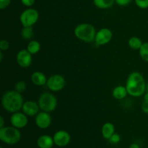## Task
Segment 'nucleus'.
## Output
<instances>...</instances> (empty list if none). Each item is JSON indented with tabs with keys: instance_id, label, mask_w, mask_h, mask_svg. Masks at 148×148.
Masks as SVG:
<instances>
[{
	"instance_id": "34",
	"label": "nucleus",
	"mask_w": 148,
	"mask_h": 148,
	"mask_svg": "<svg viewBox=\"0 0 148 148\" xmlns=\"http://www.w3.org/2000/svg\"><path fill=\"white\" fill-rule=\"evenodd\" d=\"M3 59V51H0V62H2Z\"/></svg>"
},
{
	"instance_id": "35",
	"label": "nucleus",
	"mask_w": 148,
	"mask_h": 148,
	"mask_svg": "<svg viewBox=\"0 0 148 148\" xmlns=\"http://www.w3.org/2000/svg\"><path fill=\"white\" fill-rule=\"evenodd\" d=\"M0 148H3V147H0Z\"/></svg>"
},
{
	"instance_id": "30",
	"label": "nucleus",
	"mask_w": 148,
	"mask_h": 148,
	"mask_svg": "<svg viewBox=\"0 0 148 148\" xmlns=\"http://www.w3.org/2000/svg\"><path fill=\"white\" fill-rule=\"evenodd\" d=\"M142 110L145 114H148V99L144 100L142 104Z\"/></svg>"
},
{
	"instance_id": "19",
	"label": "nucleus",
	"mask_w": 148,
	"mask_h": 148,
	"mask_svg": "<svg viewBox=\"0 0 148 148\" xmlns=\"http://www.w3.org/2000/svg\"><path fill=\"white\" fill-rule=\"evenodd\" d=\"M40 43L36 40H30L27 46V50L31 53L32 55L36 54L40 50Z\"/></svg>"
},
{
	"instance_id": "13",
	"label": "nucleus",
	"mask_w": 148,
	"mask_h": 148,
	"mask_svg": "<svg viewBox=\"0 0 148 148\" xmlns=\"http://www.w3.org/2000/svg\"><path fill=\"white\" fill-rule=\"evenodd\" d=\"M40 109L38 103L33 101H27L24 102L22 108L23 112L29 117L36 116L39 113Z\"/></svg>"
},
{
	"instance_id": "28",
	"label": "nucleus",
	"mask_w": 148,
	"mask_h": 148,
	"mask_svg": "<svg viewBox=\"0 0 148 148\" xmlns=\"http://www.w3.org/2000/svg\"><path fill=\"white\" fill-rule=\"evenodd\" d=\"M132 0H115V2L118 5L121 6V7H124V6H127L131 3Z\"/></svg>"
},
{
	"instance_id": "21",
	"label": "nucleus",
	"mask_w": 148,
	"mask_h": 148,
	"mask_svg": "<svg viewBox=\"0 0 148 148\" xmlns=\"http://www.w3.org/2000/svg\"><path fill=\"white\" fill-rule=\"evenodd\" d=\"M34 35L33 27H23L21 30V36L24 40H30Z\"/></svg>"
},
{
	"instance_id": "32",
	"label": "nucleus",
	"mask_w": 148,
	"mask_h": 148,
	"mask_svg": "<svg viewBox=\"0 0 148 148\" xmlns=\"http://www.w3.org/2000/svg\"><path fill=\"white\" fill-rule=\"evenodd\" d=\"M130 148H140V147L137 143H132V144L130 145Z\"/></svg>"
},
{
	"instance_id": "8",
	"label": "nucleus",
	"mask_w": 148,
	"mask_h": 148,
	"mask_svg": "<svg viewBox=\"0 0 148 148\" xmlns=\"http://www.w3.org/2000/svg\"><path fill=\"white\" fill-rule=\"evenodd\" d=\"M112 37V31L107 27H103L96 33L95 43L97 46H104L111 41Z\"/></svg>"
},
{
	"instance_id": "23",
	"label": "nucleus",
	"mask_w": 148,
	"mask_h": 148,
	"mask_svg": "<svg viewBox=\"0 0 148 148\" xmlns=\"http://www.w3.org/2000/svg\"><path fill=\"white\" fill-rule=\"evenodd\" d=\"M27 89V84L24 81H18L14 85V90L20 93H23Z\"/></svg>"
},
{
	"instance_id": "5",
	"label": "nucleus",
	"mask_w": 148,
	"mask_h": 148,
	"mask_svg": "<svg viewBox=\"0 0 148 148\" xmlns=\"http://www.w3.org/2000/svg\"><path fill=\"white\" fill-rule=\"evenodd\" d=\"M38 105L41 111L51 113L54 111L58 105L57 98L51 92H43L38 98Z\"/></svg>"
},
{
	"instance_id": "24",
	"label": "nucleus",
	"mask_w": 148,
	"mask_h": 148,
	"mask_svg": "<svg viewBox=\"0 0 148 148\" xmlns=\"http://www.w3.org/2000/svg\"><path fill=\"white\" fill-rule=\"evenodd\" d=\"M136 5L140 9L148 8V0H134Z\"/></svg>"
},
{
	"instance_id": "27",
	"label": "nucleus",
	"mask_w": 148,
	"mask_h": 148,
	"mask_svg": "<svg viewBox=\"0 0 148 148\" xmlns=\"http://www.w3.org/2000/svg\"><path fill=\"white\" fill-rule=\"evenodd\" d=\"M11 3V0H0V9L4 10L8 7Z\"/></svg>"
},
{
	"instance_id": "15",
	"label": "nucleus",
	"mask_w": 148,
	"mask_h": 148,
	"mask_svg": "<svg viewBox=\"0 0 148 148\" xmlns=\"http://www.w3.org/2000/svg\"><path fill=\"white\" fill-rule=\"evenodd\" d=\"M48 78L46 77V75L41 72H35L32 74L31 75V81L33 85L36 86H43L46 85Z\"/></svg>"
},
{
	"instance_id": "29",
	"label": "nucleus",
	"mask_w": 148,
	"mask_h": 148,
	"mask_svg": "<svg viewBox=\"0 0 148 148\" xmlns=\"http://www.w3.org/2000/svg\"><path fill=\"white\" fill-rule=\"evenodd\" d=\"M20 1H21V3L24 6L27 7H30L35 4L36 0H20Z\"/></svg>"
},
{
	"instance_id": "14",
	"label": "nucleus",
	"mask_w": 148,
	"mask_h": 148,
	"mask_svg": "<svg viewBox=\"0 0 148 148\" xmlns=\"http://www.w3.org/2000/svg\"><path fill=\"white\" fill-rule=\"evenodd\" d=\"M54 144L53 137L51 136L44 134L38 138L37 145L39 148H52Z\"/></svg>"
},
{
	"instance_id": "1",
	"label": "nucleus",
	"mask_w": 148,
	"mask_h": 148,
	"mask_svg": "<svg viewBox=\"0 0 148 148\" xmlns=\"http://www.w3.org/2000/svg\"><path fill=\"white\" fill-rule=\"evenodd\" d=\"M146 84L145 78L141 73L133 72L128 76L126 82L128 95L132 97H140L146 92Z\"/></svg>"
},
{
	"instance_id": "10",
	"label": "nucleus",
	"mask_w": 148,
	"mask_h": 148,
	"mask_svg": "<svg viewBox=\"0 0 148 148\" xmlns=\"http://www.w3.org/2000/svg\"><path fill=\"white\" fill-rule=\"evenodd\" d=\"M54 144L59 147L67 146L71 141V136L68 132L65 130L57 131L53 136Z\"/></svg>"
},
{
	"instance_id": "31",
	"label": "nucleus",
	"mask_w": 148,
	"mask_h": 148,
	"mask_svg": "<svg viewBox=\"0 0 148 148\" xmlns=\"http://www.w3.org/2000/svg\"><path fill=\"white\" fill-rule=\"evenodd\" d=\"M4 127V119L2 116H0V128H2Z\"/></svg>"
},
{
	"instance_id": "26",
	"label": "nucleus",
	"mask_w": 148,
	"mask_h": 148,
	"mask_svg": "<svg viewBox=\"0 0 148 148\" xmlns=\"http://www.w3.org/2000/svg\"><path fill=\"white\" fill-rule=\"evenodd\" d=\"M10 48V43L7 40L2 39L0 41V50L2 51H5Z\"/></svg>"
},
{
	"instance_id": "16",
	"label": "nucleus",
	"mask_w": 148,
	"mask_h": 148,
	"mask_svg": "<svg viewBox=\"0 0 148 148\" xmlns=\"http://www.w3.org/2000/svg\"><path fill=\"white\" fill-rule=\"evenodd\" d=\"M102 136L106 140H109L111 136L115 133V127L111 122H106L103 125L101 129Z\"/></svg>"
},
{
	"instance_id": "22",
	"label": "nucleus",
	"mask_w": 148,
	"mask_h": 148,
	"mask_svg": "<svg viewBox=\"0 0 148 148\" xmlns=\"http://www.w3.org/2000/svg\"><path fill=\"white\" fill-rule=\"evenodd\" d=\"M140 57L143 61L148 62V42L143 43L141 48L139 50Z\"/></svg>"
},
{
	"instance_id": "12",
	"label": "nucleus",
	"mask_w": 148,
	"mask_h": 148,
	"mask_svg": "<svg viewBox=\"0 0 148 148\" xmlns=\"http://www.w3.org/2000/svg\"><path fill=\"white\" fill-rule=\"evenodd\" d=\"M36 124L38 128L45 130L49 128L52 123L51 116L46 111H40L36 116Z\"/></svg>"
},
{
	"instance_id": "11",
	"label": "nucleus",
	"mask_w": 148,
	"mask_h": 148,
	"mask_svg": "<svg viewBox=\"0 0 148 148\" xmlns=\"http://www.w3.org/2000/svg\"><path fill=\"white\" fill-rule=\"evenodd\" d=\"M16 60L19 66L22 68H27L31 65L33 58L32 54L27 49H22L17 53Z\"/></svg>"
},
{
	"instance_id": "17",
	"label": "nucleus",
	"mask_w": 148,
	"mask_h": 148,
	"mask_svg": "<svg viewBox=\"0 0 148 148\" xmlns=\"http://www.w3.org/2000/svg\"><path fill=\"white\" fill-rule=\"evenodd\" d=\"M127 95H128V92H127L126 86L118 85L116 88H114L112 91L113 97L116 100L124 99Z\"/></svg>"
},
{
	"instance_id": "3",
	"label": "nucleus",
	"mask_w": 148,
	"mask_h": 148,
	"mask_svg": "<svg viewBox=\"0 0 148 148\" xmlns=\"http://www.w3.org/2000/svg\"><path fill=\"white\" fill-rule=\"evenodd\" d=\"M96 33L95 27L89 23H81L77 25L74 30L75 36L79 40L85 43H92L95 41Z\"/></svg>"
},
{
	"instance_id": "4",
	"label": "nucleus",
	"mask_w": 148,
	"mask_h": 148,
	"mask_svg": "<svg viewBox=\"0 0 148 148\" xmlns=\"http://www.w3.org/2000/svg\"><path fill=\"white\" fill-rule=\"evenodd\" d=\"M21 133L19 129L11 126L0 128V140L7 145H15L20 142Z\"/></svg>"
},
{
	"instance_id": "2",
	"label": "nucleus",
	"mask_w": 148,
	"mask_h": 148,
	"mask_svg": "<svg viewBox=\"0 0 148 148\" xmlns=\"http://www.w3.org/2000/svg\"><path fill=\"white\" fill-rule=\"evenodd\" d=\"M23 103L24 102L22 93H20L15 90L7 91L1 98V106L3 108L12 114L22 110Z\"/></svg>"
},
{
	"instance_id": "33",
	"label": "nucleus",
	"mask_w": 148,
	"mask_h": 148,
	"mask_svg": "<svg viewBox=\"0 0 148 148\" xmlns=\"http://www.w3.org/2000/svg\"><path fill=\"white\" fill-rule=\"evenodd\" d=\"M148 99V83L147 84V87H146V92L144 95V100Z\"/></svg>"
},
{
	"instance_id": "18",
	"label": "nucleus",
	"mask_w": 148,
	"mask_h": 148,
	"mask_svg": "<svg viewBox=\"0 0 148 148\" xmlns=\"http://www.w3.org/2000/svg\"><path fill=\"white\" fill-rule=\"evenodd\" d=\"M115 0H93V4L98 8L101 10L108 9L114 5Z\"/></svg>"
},
{
	"instance_id": "9",
	"label": "nucleus",
	"mask_w": 148,
	"mask_h": 148,
	"mask_svg": "<svg viewBox=\"0 0 148 148\" xmlns=\"http://www.w3.org/2000/svg\"><path fill=\"white\" fill-rule=\"evenodd\" d=\"M10 123L12 126L17 129H23L28 124V116L23 112L13 113L10 117Z\"/></svg>"
},
{
	"instance_id": "25",
	"label": "nucleus",
	"mask_w": 148,
	"mask_h": 148,
	"mask_svg": "<svg viewBox=\"0 0 148 148\" xmlns=\"http://www.w3.org/2000/svg\"><path fill=\"white\" fill-rule=\"evenodd\" d=\"M108 141L111 143V144H118L121 141V136L119 135L117 133H114L112 136L111 137V138L108 140Z\"/></svg>"
},
{
	"instance_id": "20",
	"label": "nucleus",
	"mask_w": 148,
	"mask_h": 148,
	"mask_svg": "<svg viewBox=\"0 0 148 148\" xmlns=\"http://www.w3.org/2000/svg\"><path fill=\"white\" fill-rule=\"evenodd\" d=\"M143 41L140 38L137 37V36H133L131 37L128 40L129 46L133 50H140L141 48L142 45H143Z\"/></svg>"
},
{
	"instance_id": "7",
	"label": "nucleus",
	"mask_w": 148,
	"mask_h": 148,
	"mask_svg": "<svg viewBox=\"0 0 148 148\" xmlns=\"http://www.w3.org/2000/svg\"><path fill=\"white\" fill-rule=\"evenodd\" d=\"M66 85V80L62 75H53L48 78L46 85L51 91L59 92L64 89Z\"/></svg>"
},
{
	"instance_id": "6",
	"label": "nucleus",
	"mask_w": 148,
	"mask_h": 148,
	"mask_svg": "<svg viewBox=\"0 0 148 148\" xmlns=\"http://www.w3.org/2000/svg\"><path fill=\"white\" fill-rule=\"evenodd\" d=\"M39 19V13L36 9H26L21 13L20 21L23 27H33Z\"/></svg>"
}]
</instances>
